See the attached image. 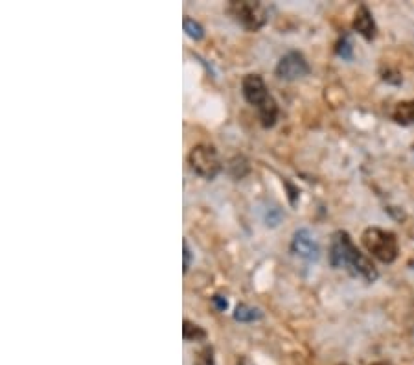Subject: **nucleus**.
Here are the masks:
<instances>
[{"label": "nucleus", "mask_w": 414, "mask_h": 365, "mask_svg": "<svg viewBox=\"0 0 414 365\" xmlns=\"http://www.w3.org/2000/svg\"><path fill=\"white\" fill-rule=\"evenodd\" d=\"M330 262L333 267H348L354 275L365 279L366 282H374L380 273L368 257L354 246L350 234L346 231H337L333 234L330 247Z\"/></svg>", "instance_id": "f257e3e1"}, {"label": "nucleus", "mask_w": 414, "mask_h": 365, "mask_svg": "<svg viewBox=\"0 0 414 365\" xmlns=\"http://www.w3.org/2000/svg\"><path fill=\"white\" fill-rule=\"evenodd\" d=\"M286 187H288V190H289V201H291V205H297L298 190L295 187H293L291 182H286Z\"/></svg>", "instance_id": "a211bd4d"}, {"label": "nucleus", "mask_w": 414, "mask_h": 365, "mask_svg": "<svg viewBox=\"0 0 414 365\" xmlns=\"http://www.w3.org/2000/svg\"><path fill=\"white\" fill-rule=\"evenodd\" d=\"M230 11L239 25L251 32L260 30L267 20V13L260 2H232Z\"/></svg>", "instance_id": "20e7f679"}, {"label": "nucleus", "mask_w": 414, "mask_h": 365, "mask_svg": "<svg viewBox=\"0 0 414 365\" xmlns=\"http://www.w3.org/2000/svg\"><path fill=\"white\" fill-rule=\"evenodd\" d=\"M354 30L363 35L366 41H372L375 37V22L372 19L370 10L366 6L357 8L356 19H354Z\"/></svg>", "instance_id": "6e6552de"}, {"label": "nucleus", "mask_w": 414, "mask_h": 365, "mask_svg": "<svg viewBox=\"0 0 414 365\" xmlns=\"http://www.w3.org/2000/svg\"><path fill=\"white\" fill-rule=\"evenodd\" d=\"M182 338H185V341L205 340L206 331H203L199 325H194L192 321L185 319V323H182Z\"/></svg>", "instance_id": "f8f14e48"}, {"label": "nucleus", "mask_w": 414, "mask_h": 365, "mask_svg": "<svg viewBox=\"0 0 414 365\" xmlns=\"http://www.w3.org/2000/svg\"><path fill=\"white\" fill-rule=\"evenodd\" d=\"M307 74H309V65H307L306 58L300 52H295V50L282 55L276 65V76L280 79L293 81V79L304 78Z\"/></svg>", "instance_id": "39448f33"}, {"label": "nucleus", "mask_w": 414, "mask_h": 365, "mask_svg": "<svg viewBox=\"0 0 414 365\" xmlns=\"http://www.w3.org/2000/svg\"><path fill=\"white\" fill-rule=\"evenodd\" d=\"M258 114L263 128H273L278 119V105L276 102H274V98L269 100L267 104H263L262 107L258 109Z\"/></svg>", "instance_id": "1a4fd4ad"}, {"label": "nucleus", "mask_w": 414, "mask_h": 365, "mask_svg": "<svg viewBox=\"0 0 414 365\" xmlns=\"http://www.w3.org/2000/svg\"><path fill=\"white\" fill-rule=\"evenodd\" d=\"M335 52L337 55H341L342 60H352V55H354V46H352V41L348 35H342L341 41L337 43Z\"/></svg>", "instance_id": "4468645a"}, {"label": "nucleus", "mask_w": 414, "mask_h": 365, "mask_svg": "<svg viewBox=\"0 0 414 365\" xmlns=\"http://www.w3.org/2000/svg\"><path fill=\"white\" fill-rule=\"evenodd\" d=\"M363 246L366 247V251L372 253V257H375L378 260L390 264L398 258V253H400V247H398V240H396V234L390 231L380 227H368L363 232Z\"/></svg>", "instance_id": "f03ea898"}, {"label": "nucleus", "mask_w": 414, "mask_h": 365, "mask_svg": "<svg viewBox=\"0 0 414 365\" xmlns=\"http://www.w3.org/2000/svg\"><path fill=\"white\" fill-rule=\"evenodd\" d=\"M195 365H214V350H212V347H205L201 350L197 360H195Z\"/></svg>", "instance_id": "2eb2a0df"}, {"label": "nucleus", "mask_w": 414, "mask_h": 365, "mask_svg": "<svg viewBox=\"0 0 414 365\" xmlns=\"http://www.w3.org/2000/svg\"><path fill=\"white\" fill-rule=\"evenodd\" d=\"M182 272L185 273H188V270H190V266H192V249H190V246H188V242H182Z\"/></svg>", "instance_id": "dca6fc26"}, {"label": "nucleus", "mask_w": 414, "mask_h": 365, "mask_svg": "<svg viewBox=\"0 0 414 365\" xmlns=\"http://www.w3.org/2000/svg\"><path fill=\"white\" fill-rule=\"evenodd\" d=\"M241 93H243V98L247 100V104L254 105V107L258 109L273 98V96L269 94L267 85H265L263 78L258 74L245 76L243 81H241Z\"/></svg>", "instance_id": "423d86ee"}, {"label": "nucleus", "mask_w": 414, "mask_h": 365, "mask_svg": "<svg viewBox=\"0 0 414 365\" xmlns=\"http://www.w3.org/2000/svg\"><path fill=\"white\" fill-rule=\"evenodd\" d=\"M394 120L401 126H410L414 124V100L410 102H401L398 104V107L394 109Z\"/></svg>", "instance_id": "9d476101"}, {"label": "nucleus", "mask_w": 414, "mask_h": 365, "mask_svg": "<svg viewBox=\"0 0 414 365\" xmlns=\"http://www.w3.org/2000/svg\"><path fill=\"white\" fill-rule=\"evenodd\" d=\"M212 303H214V306L220 312H225L227 308H229V301H227L223 296H214L212 297Z\"/></svg>", "instance_id": "f3484780"}, {"label": "nucleus", "mask_w": 414, "mask_h": 365, "mask_svg": "<svg viewBox=\"0 0 414 365\" xmlns=\"http://www.w3.org/2000/svg\"><path fill=\"white\" fill-rule=\"evenodd\" d=\"M291 251L300 258H306V260H317L321 257V247L307 229H298L293 234Z\"/></svg>", "instance_id": "0eeeda50"}, {"label": "nucleus", "mask_w": 414, "mask_h": 365, "mask_svg": "<svg viewBox=\"0 0 414 365\" xmlns=\"http://www.w3.org/2000/svg\"><path fill=\"white\" fill-rule=\"evenodd\" d=\"M182 28H185L186 35H188V37H192L194 41H201L203 37H205V30H203V26H201L197 20L192 19V17H185V19H182Z\"/></svg>", "instance_id": "ddd939ff"}, {"label": "nucleus", "mask_w": 414, "mask_h": 365, "mask_svg": "<svg viewBox=\"0 0 414 365\" xmlns=\"http://www.w3.org/2000/svg\"><path fill=\"white\" fill-rule=\"evenodd\" d=\"M188 161H190L192 170L203 179H214L221 172V161L212 146H205V144L195 146L190 152Z\"/></svg>", "instance_id": "7ed1b4c3"}, {"label": "nucleus", "mask_w": 414, "mask_h": 365, "mask_svg": "<svg viewBox=\"0 0 414 365\" xmlns=\"http://www.w3.org/2000/svg\"><path fill=\"white\" fill-rule=\"evenodd\" d=\"M262 310L260 308H254V306H248V305H238L236 306V312H234V319L239 321V323H253V321H258L262 319Z\"/></svg>", "instance_id": "9b49d317"}]
</instances>
